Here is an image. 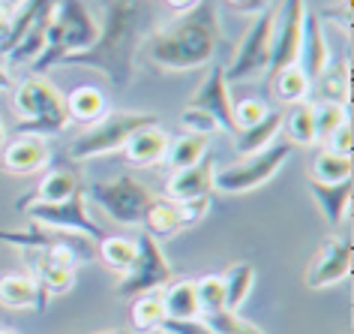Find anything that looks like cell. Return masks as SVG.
<instances>
[{
  "instance_id": "cell-2",
  "label": "cell",
  "mask_w": 354,
  "mask_h": 334,
  "mask_svg": "<svg viewBox=\"0 0 354 334\" xmlns=\"http://www.w3.org/2000/svg\"><path fill=\"white\" fill-rule=\"evenodd\" d=\"M219 19L210 0H201L196 10L183 12L171 28L147 37V58L159 69H198L210 67L219 49Z\"/></svg>"
},
{
  "instance_id": "cell-33",
  "label": "cell",
  "mask_w": 354,
  "mask_h": 334,
  "mask_svg": "<svg viewBox=\"0 0 354 334\" xmlns=\"http://www.w3.org/2000/svg\"><path fill=\"white\" fill-rule=\"evenodd\" d=\"M207 148H210V139L207 136H180L174 139L171 145H168V154L165 160L168 166L177 172V169H189V166H196L198 160H205L207 157Z\"/></svg>"
},
{
  "instance_id": "cell-43",
  "label": "cell",
  "mask_w": 354,
  "mask_h": 334,
  "mask_svg": "<svg viewBox=\"0 0 354 334\" xmlns=\"http://www.w3.org/2000/svg\"><path fill=\"white\" fill-rule=\"evenodd\" d=\"M223 3H225L232 12L243 15V19H255V15H261L264 10H268L270 0H223Z\"/></svg>"
},
{
  "instance_id": "cell-18",
  "label": "cell",
  "mask_w": 354,
  "mask_h": 334,
  "mask_svg": "<svg viewBox=\"0 0 354 334\" xmlns=\"http://www.w3.org/2000/svg\"><path fill=\"white\" fill-rule=\"evenodd\" d=\"M60 0H24L19 10L12 12L10 19V30L0 37V58L10 55V51L19 46L21 37L33 28H48L51 24V15H55Z\"/></svg>"
},
{
  "instance_id": "cell-49",
  "label": "cell",
  "mask_w": 354,
  "mask_h": 334,
  "mask_svg": "<svg viewBox=\"0 0 354 334\" xmlns=\"http://www.w3.org/2000/svg\"><path fill=\"white\" fill-rule=\"evenodd\" d=\"M0 334H19L15 328H0Z\"/></svg>"
},
{
  "instance_id": "cell-7",
  "label": "cell",
  "mask_w": 354,
  "mask_h": 334,
  "mask_svg": "<svg viewBox=\"0 0 354 334\" xmlns=\"http://www.w3.org/2000/svg\"><path fill=\"white\" fill-rule=\"evenodd\" d=\"M84 196H91V202H96L120 226H141L150 202H153L150 190L138 178H132V175L93 181L91 187H84Z\"/></svg>"
},
{
  "instance_id": "cell-36",
  "label": "cell",
  "mask_w": 354,
  "mask_h": 334,
  "mask_svg": "<svg viewBox=\"0 0 354 334\" xmlns=\"http://www.w3.org/2000/svg\"><path fill=\"white\" fill-rule=\"evenodd\" d=\"M196 298H198V310L201 316L225 310V283L223 274H205L196 280Z\"/></svg>"
},
{
  "instance_id": "cell-11",
  "label": "cell",
  "mask_w": 354,
  "mask_h": 334,
  "mask_svg": "<svg viewBox=\"0 0 354 334\" xmlns=\"http://www.w3.org/2000/svg\"><path fill=\"white\" fill-rule=\"evenodd\" d=\"M304 15H306V0H282V3L277 6L268 78L282 73L286 67L297 64V58H300V37H304Z\"/></svg>"
},
{
  "instance_id": "cell-21",
  "label": "cell",
  "mask_w": 354,
  "mask_h": 334,
  "mask_svg": "<svg viewBox=\"0 0 354 334\" xmlns=\"http://www.w3.org/2000/svg\"><path fill=\"white\" fill-rule=\"evenodd\" d=\"M78 190H82V181H78V175L73 169H51L48 175H42V181L28 193V196H21L15 202V208L57 205V202H66Z\"/></svg>"
},
{
  "instance_id": "cell-15",
  "label": "cell",
  "mask_w": 354,
  "mask_h": 334,
  "mask_svg": "<svg viewBox=\"0 0 354 334\" xmlns=\"http://www.w3.org/2000/svg\"><path fill=\"white\" fill-rule=\"evenodd\" d=\"M187 109H198L207 118L216 121L219 133L237 136V124H234V103L228 94V82H225V64H210L207 78L198 85V91L192 94V100L187 103Z\"/></svg>"
},
{
  "instance_id": "cell-19",
  "label": "cell",
  "mask_w": 354,
  "mask_h": 334,
  "mask_svg": "<svg viewBox=\"0 0 354 334\" xmlns=\"http://www.w3.org/2000/svg\"><path fill=\"white\" fill-rule=\"evenodd\" d=\"M214 157H205L189 169H177L165 184V199L171 202H189L214 193Z\"/></svg>"
},
{
  "instance_id": "cell-52",
  "label": "cell",
  "mask_w": 354,
  "mask_h": 334,
  "mask_svg": "<svg viewBox=\"0 0 354 334\" xmlns=\"http://www.w3.org/2000/svg\"><path fill=\"white\" fill-rule=\"evenodd\" d=\"M105 3H109V0H105Z\"/></svg>"
},
{
  "instance_id": "cell-35",
  "label": "cell",
  "mask_w": 354,
  "mask_h": 334,
  "mask_svg": "<svg viewBox=\"0 0 354 334\" xmlns=\"http://www.w3.org/2000/svg\"><path fill=\"white\" fill-rule=\"evenodd\" d=\"M162 322H165L162 292H147L132 298V325H136V331H156Z\"/></svg>"
},
{
  "instance_id": "cell-5",
  "label": "cell",
  "mask_w": 354,
  "mask_h": 334,
  "mask_svg": "<svg viewBox=\"0 0 354 334\" xmlns=\"http://www.w3.org/2000/svg\"><path fill=\"white\" fill-rule=\"evenodd\" d=\"M0 241L12 244V247L30 250V253H48L57 262H64L69 268L87 265L96 259V241L78 232H64L51 229V226L30 223L28 229H0Z\"/></svg>"
},
{
  "instance_id": "cell-12",
  "label": "cell",
  "mask_w": 354,
  "mask_h": 334,
  "mask_svg": "<svg viewBox=\"0 0 354 334\" xmlns=\"http://www.w3.org/2000/svg\"><path fill=\"white\" fill-rule=\"evenodd\" d=\"M210 211V196L189 199V202H171V199H153L145 214V229L153 238H177L180 232L198 226Z\"/></svg>"
},
{
  "instance_id": "cell-25",
  "label": "cell",
  "mask_w": 354,
  "mask_h": 334,
  "mask_svg": "<svg viewBox=\"0 0 354 334\" xmlns=\"http://www.w3.org/2000/svg\"><path fill=\"white\" fill-rule=\"evenodd\" d=\"M0 304L10 307V310H24V307H33L39 310V289L37 280L28 271H10V274H0Z\"/></svg>"
},
{
  "instance_id": "cell-17",
  "label": "cell",
  "mask_w": 354,
  "mask_h": 334,
  "mask_svg": "<svg viewBox=\"0 0 354 334\" xmlns=\"http://www.w3.org/2000/svg\"><path fill=\"white\" fill-rule=\"evenodd\" d=\"M51 163V142L42 136H15L3 145V169L12 175H37Z\"/></svg>"
},
{
  "instance_id": "cell-39",
  "label": "cell",
  "mask_w": 354,
  "mask_h": 334,
  "mask_svg": "<svg viewBox=\"0 0 354 334\" xmlns=\"http://www.w3.org/2000/svg\"><path fill=\"white\" fill-rule=\"evenodd\" d=\"M268 103L264 100H255V96H246V100L234 103V124L237 130H246V127H255L259 121L268 118Z\"/></svg>"
},
{
  "instance_id": "cell-9",
  "label": "cell",
  "mask_w": 354,
  "mask_h": 334,
  "mask_svg": "<svg viewBox=\"0 0 354 334\" xmlns=\"http://www.w3.org/2000/svg\"><path fill=\"white\" fill-rule=\"evenodd\" d=\"M273 19L277 6H268L261 15H255L250 30L243 33L232 64L225 67V82H250L268 73L270 67V42H273Z\"/></svg>"
},
{
  "instance_id": "cell-34",
  "label": "cell",
  "mask_w": 354,
  "mask_h": 334,
  "mask_svg": "<svg viewBox=\"0 0 354 334\" xmlns=\"http://www.w3.org/2000/svg\"><path fill=\"white\" fill-rule=\"evenodd\" d=\"M288 127V136H291V145H318V136H315V109L313 103L304 100V103H295L286 115V124Z\"/></svg>"
},
{
  "instance_id": "cell-10",
  "label": "cell",
  "mask_w": 354,
  "mask_h": 334,
  "mask_svg": "<svg viewBox=\"0 0 354 334\" xmlns=\"http://www.w3.org/2000/svg\"><path fill=\"white\" fill-rule=\"evenodd\" d=\"M295 154V145L291 142H273L270 148H264L261 154L246 157L237 166H228V169L214 175V187L223 193H252L264 187L273 175L282 169V163Z\"/></svg>"
},
{
  "instance_id": "cell-50",
  "label": "cell",
  "mask_w": 354,
  "mask_h": 334,
  "mask_svg": "<svg viewBox=\"0 0 354 334\" xmlns=\"http://www.w3.org/2000/svg\"><path fill=\"white\" fill-rule=\"evenodd\" d=\"M6 21V12H3V6H0V24H3Z\"/></svg>"
},
{
  "instance_id": "cell-4",
  "label": "cell",
  "mask_w": 354,
  "mask_h": 334,
  "mask_svg": "<svg viewBox=\"0 0 354 334\" xmlns=\"http://www.w3.org/2000/svg\"><path fill=\"white\" fill-rule=\"evenodd\" d=\"M12 105L19 112L15 136H42L51 139L69 124L66 96L46 76H30L12 87Z\"/></svg>"
},
{
  "instance_id": "cell-1",
  "label": "cell",
  "mask_w": 354,
  "mask_h": 334,
  "mask_svg": "<svg viewBox=\"0 0 354 334\" xmlns=\"http://www.w3.org/2000/svg\"><path fill=\"white\" fill-rule=\"evenodd\" d=\"M147 0H109L105 21L100 28V37L91 49L66 58V67H87L102 73L109 82L123 91L129 87L136 76L138 51L147 42Z\"/></svg>"
},
{
  "instance_id": "cell-41",
  "label": "cell",
  "mask_w": 354,
  "mask_h": 334,
  "mask_svg": "<svg viewBox=\"0 0 354 334\" xmlns=\"http://www.w3.org/2000/svg\"><path fill=\"white\" fill-rule=\"evenodd\" d=\"M324 151H330V154H339V157H351L354 151V127H351V118L345 121V124H339L333 130L330 136L324 139Z\"/></svg>"
},
{
  "instance_id": "cell-38",
  "label": "cell",
  "mask_w": 354,
  "mask_h": 334,
  "mask_svg": "<svg viewBox=\"0 0 354 334\" xmlns=\"http://www.w3.org/2000/svg\"><path fill=\"white\" fill-rule=\"evenodd\" d=\"M313 109H315V136H318V142H324L336 127L348 121V109H345V105L322 100V103H313Z\"/></svg>"
},
{
  "instance_id": "cell-31",
  "label": "cell",
  "mask_w": 354,
  "mask_h": 334,
  "mask_svg": "<svg viewBox=\"0 0 354 334\" xmlns=\"http://www.w3.org/2000/svg\"><path fill=\"white\" fill-rule=\"evenodd\" d=\"M270 87H273V94H277L279 103L295 105V103H304L306 96H309V91H313V82H309L304 69L295 64V67H286L282 73L273 76L270 78Z\"/></svg>"
},
{
  "instance_id": "cell-37",
  "label": "cell",
  "mask_w": 354,
  "mask_h": 334,
  "mask_svg": "<svg viewBox=\"0 0 354 334\" xmlns=\"http://www.w3.org/2000/svg\"><path fill=\"white\" fill-rule=\"evenodd\" d=\"M205 322H207V328L214 331V334H268V331H261L255 322L243 319L241 310L210 313V316H205Z\"/></svg>"
},
{
  "instance_id": "cell-47",
  "label": "cell",
  "mask_w": 354,
  "mask_h": 334,
  "mask_svg": "<svg viewBox=\"0 0 354 334\" xmlns=\"http://www.w3.org/2000/svg\"><path fill=\"white\" fill-rule=\"evenodd\" d=\"M100 334H138V331H132V328H109V331H100Z\"/></svg>"
},
{
  "instance_id": "cell-45",
  "label": "cell",
  "mask_w": 354,
  "mask_h": 334,
  "mask_svg": "<svg viewBox=\"0 0 354 334\" xmlns=\"http://www.w3.org/2000/svg\"><path fill=\"white\" fill-rule=\"evenodd\" d=\"M168 6H171L174 12H189V10H196V6L201 3V0H165Z\"/></svg>"
},
{
  "instance_id": "cell-40",
  "label": "cell",
  "mask_w": 354,
  "mask_h": 334,
  "mask_svg": "<svg viewBox=\"0 0 354 334\" xmlns=\"http://www.w3.org/2000/svg\"><path fill=\"white\" fill-rule=\"evenodd\" d=\"M180 124L183 130H187L189 136H214L219 133V127H216V121L214 118H207L205 112H198V109H183L180 112Z\"/></svg>"
},
{
  "instance_id": "cell-29",
  "label": "cell",
  "mask_w": 354,
  "mask_h": 334,
  "mask_svg": "<svg viewBox=\"0 0 354 334\" xmlns=\"http://www.w3.org/2000/svg\"><path fill=\"white\" fill-rule=\"evenodd\" d=\"M351 175H354L351 157L318 151L313 157V163H309V181H315V184H342V181H351Z\"/></svg>"
},
{
  "instance_id": "cell-22",
  "label": "cell",
  "mask_w": 354,
  "mask_h": 334,
  "mask_svg": "<svg viewBox=\"0 0 354 334\" xmlns=\"http://www.w3.org/2000/svg\"><path fill=\"white\" fill-rule=\"evenodd\" d=\"M168 145H171V136L159 124H153L129 136V142L123 145V157L132 166H159L168 154Z\"/></svg>"
},
{
  "instance_id": "cell-8",
  "label": "cell",
  "mask_w": 354,
  "mask_h": 334,
  "mask_svg": "<svg viewBox=\"0 0 354 334\" xmlns=\"http://www.w3.org/2000/svg\"><path fill=\"white\" fill-rule=\"evenodd\" d=\"M138 244V253H136V262L132 268L123 274V280L118 283V295L120 298H138V295H147V292H162L174 283V268L168 265L162 247L153 235H141L136 241Z\"/></svg>"
},
{
  "instance_id": "cell-42",
  "label": "cell",
  "mask_w": 354,
  "mask_h": 334,
  "mask_svg": "<svg viewBox=\"0 0 354 334\" xmlns=\"http://www.w3.org/2000/svg\"><path fill=\"white\" fill-rule=\"evenodd\" d=\"M156 331H165V334H214L207 328L205 319H165Z\"/></svg>"
},
{
  "instance_id": "cell-32",
  "label": "cell",
  "mask_w": 354,
  "mask_h": 334,
  "mask_svg": "<svg viewBox=\"0 0 354 334\" xmlns=\"http://www.w3.org/2000/svg\"><path fill=\"white\" fill-rule=\"evenodd\" d=\"M96 253H100V259L109 268L127 274V271L132 268V262H136L138 244L132 238H123V235H105L102 241H96Z\"/></svg>"
},
{
  "instance_id": "cell-3",
  "label": "cell",
  "mask_w": 354,
  "mask_h": 334,
  "mask_svg": "<svg viewBox=\"0 0 354 334\" xmlns=\"http://www.w3.org/2000/svg\"><path fill=\"white\" fill-rule=\"evenodd\" d=\"M96 37H100V24L84 0H60L46 30V49L30 67L37 69V76H42L48 67L64 64L66 58L91 49Z\"/></svg>"
},
{
  "instance_id": "cell-14",
  "label": "cell",
  "mask_w": 354,
  "mask_h": 334,
  "mask_svg": "<svg viewBox=\"0 0 354 334\" xmlns=\"http://www.w3.org/2000/svg\"><path fill=\"white\" fill-rule=\"evenodd\" d=\"M354 268V241L351 235H333L318 247L315 259L309 262L304 283L309 289H327L351 277Z\"/></svg>"
},
{
  "instance_id": "cell-28",
  "label": "cell",
  "mask_w": 354,
  "mask_h": 334,
  "mask_svg": "<svg viewBox=\"0 0 354 334\" xmlns=\"http://www.w3.org/2000/svg\"><path fill=\"white\" fill-rule=\"evenodd\" d=\"M318 91H322L324 103H336V105H345L348 109L351 103V64L348 60H330L324 69V76L318 78Z\"/></svg>"
},
{
  "instance_id": "cell-16",
  "label": "cell",
  "mask_w": 354,
  "mask_h": 334,
  "mask_svg": "<svg viewBox=\"0 0 354 334\" xmlns=\"http://www.w3.org/2000/svg\"><path fill=\"white\" fill-rule=\"evenodd\" d=\"M333 60L330 55V46H327V33H324V21L318 12H309L304 15V37H300V58H297V67L306 73L309 82H318L324 76L327 64Z\"/></svg>"
},
{
  "instance_id": "cell-6",
  "label": "cell",
  "mask_w": 354,
  "mask_h": 334,
  "mask_svg": "<svg viewBox=\"0 0 354 334\" xmlns=\"http://www.w3.org/2000/svg\"><path fill=\"white\" fill-rule=\"evenodd\" d=\"M159 124L156 115L150 112H114V115H102L96 124L69 142V157L73 160H93V157H105L114 151H123L132 133L145 127Z\"/></svg>"
},
{
  "instance_id": "cell-26",
  "label": "cell",
  "mask_w": 354,
  "mask_h": 334,
  "mask_svg": "<svg viewBox=\"0 0 354 334\" xmlns=\"http://www.w3.org/2000/svg\"><path fill=\"white\" fill-rule=\"evenodd\" d=\"M162 304L165 319H201L196 280H174L168 289H162Z\"/></svg>"
},
{
  "instance_id": "cell-46",
  "label": "cell",
  "mask_w": 354,
  "mask_h": 334,
  "mask_svg": "<svg viewBox=\"0 0 354 334\" xmlns=\"http://www.w3.org/2000/svg\"><path fill=\"white\" fill-rule=\"evenodd\" d=\"M24 0H0V6H3V12H15Z\"/></svg>"
},
{
  "instance_id": "cell-44",
  "label": "cell",
  "mask_w": 354,
  "mask_h": 334,
  "mask_svg": "<svg viewBox=\"0 0 354 334\" xmlns=\"http://www.w3.org/2000/svg\"><path fill=\"white\" fill-rule=\"evenodd\" d=\"M15 82H12V73H10V67L3 64V58H0V91H12Z\"/></svg>"
},
{
  "instance_id": "cell-24",
  "label": "cell",
  "mask_w": 354,
  "mask_h": 334,
  "mask_svg": "<svg viewBox=\"0 0 354 334\" xmlns=\"http://www.w3.org/2000/svg\"><path fill=\"white\" fill-rule=\"evenodd\" d=\"M282 124H286V112H268V118L259 121L255 127H246V130H237L234 136V148L237 154L243 157H255L261 154L264 148H270L277 142V136L282 133Z\"/></svg>"
},
{
  "instance_id": "cell-23",
  "label": "cell",
  "mask_w": 354,
  "mask_h": 334,
  "mask_svg": "<svg viewBox=\"0 0 354 334\" xmlns=\"http://www.w3.org/2000/svg\"><path fill=\"white\" fill-rule=\"evenodd\" d=\"M309 196L318 202L322 217L336 229V226L345 223V217H348V211H351L354 184L351 181H342V184H315V181H309Z\"/></svg>"
},
{
  "instance_id": "cell-30",
  "label": "cell",
  "mask_w": 354,
  "mask_h": 334,
  "mask_svg": "<svg viewBox=\"0 0 354 334\" xmlns=\"http://www.w3.org/2000/svg\"><path fill=\"white\" fill-rule=\"evenodd\" d=\"M225 283V310H241V304L250 298L255 286V265L252 262H234L223 274Z\"/></svg>"
},
{
  "instance_id": "cell-13",
  "label": "cell",
  "mask_w": 354,
  "mask_h": 334,
  "mask_svg": "<svg viewBox=\"0 0 354 334\" xmlns=\"http://www.w3.org/2000/svg\"><path fill=\"white\" fill-rule=\"evenodd\" d=\"M84 199L87 196H84V187H82L66 202H57V205H30L24 211H28L30 220L39 223V226H51V229H64V232H78V235H87V238H93V241H102L109 232L91 217Z\"/></svg>"
},
{
  "instance_id": "cell-20",
  "label": "cell",
  "mask_w": 354,
  "mask_h": 334,
  "mask_svg": "<svg viewBox=\"0 0 354 334\" xmlns=\"http://www.w3.org/2000/svg\"><path fill=\"white\" fill-rule=\"evenodd\" d=\"M30 268H33V280H37V289H39V310H46L51 295H64L75 286V268L57 262L48 253H33Z\"/></svg>"
},
{
  "instance_id": "cell-27",
  "label": "cell",
  "mask_w": 354,
  "mask_h": 334,
  "mask_svg": "<svg viewBox=\"0 0 354 334\" xmlns=\"http://www.w3.org/2000/svg\"><path fill=\"white\" fill-rule=\"evenodd\" d=\"M66 112H69V121L96 124L105 115V96L96 85H82L66 96Z\"/></svg>"
},
{
  "instance_id": "cell-48",
  "label": "cell",
  "mask_w": 354,
  "mask_h": 334,
  "mask_svg": "<svg viewBox=\"0 0 354 334\" xmlns=\"http://www.w3.org/2000/svg\"><path fill=\"white\" fill-rule=\"evenodd\" d=\"M6 142V130H3V121H0V145Z\"/></svg>"
},
{
  "instance_id": "cell-51",
  "label": "cell",
  "mask_w": 354,
  "mask_h": 334,
  "mask_svg": "<svg viewBox=\"0 0 354 334\" xmlns=\"http://www.w3.org/2000/svg\"><path fill=\"white\" fill-rule=\"evenodd\" d=\"M159 334H165V331H159Z\"/></svg>"
}]
</instances>
